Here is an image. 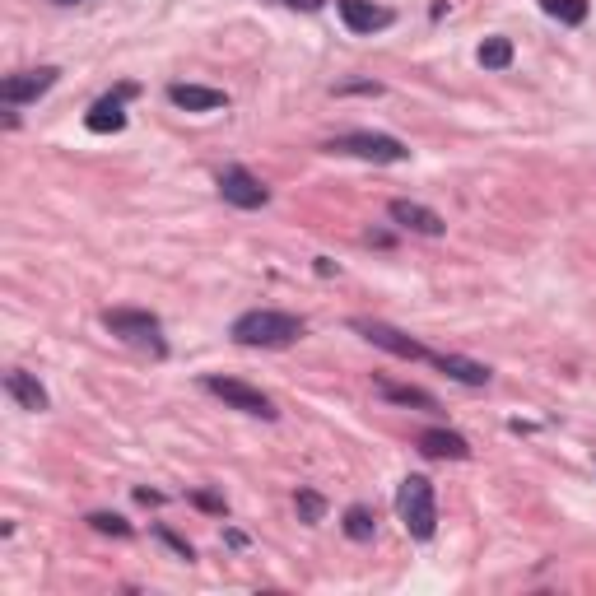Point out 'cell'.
<instances>
[{
  "instance_id": "obj_9",
  "label": "cell",
  "mask_w": 596,
  "mask_h": 596,
  "mask_svg": "<svg viewBox=\"0 0 596 596\" xmlns=\"http://www.w3.org/2000/svg\"><path fill=\"white\" fill-rule=\"evenodd\" d=\"M131 94H136V84H122L117 94L98 98L94 108L84 112V126H89L94 136H112V131H122V126H126V108H122V98H131Z\"/></svg>"
},
{
  "instance_id": "obj_10",
  "label": "cell",
  "mask_w": 596,
  "mask_h": 596,
  "mask_svg": "<svg viewBox=\"0 0 596 596\" xmlns=\"http://www.w3.org/2000/svg\"><path fill=\"white\" fill-rule=\"evenodd\" d=\"M387 215H392L401 229L424 233V238H438V233L447 229L443 215H438V210H429V205H420V201H392V205H387Z\"/></svg>"
},
{
  "instance_id": "obj_7",
  "label": "cell",
  "mask_w": 596,
  "mask_h": 596,
  "mask_svg": "<svg viewBox=\"0 0 596 596\" xmlns=\"http://www.w3.org/2000/svg\"><path fill=\"white\" fill-rule=\"evenodd\" d=\"M219 196H224L229 205H238V210H261V205L271 201V191L261 187L247 168H238V163L219 168Z\"/></svg>"
},
{
  "instance_id": "obj_15",
  "label": "cell",
  "mask_w": 596,
  "mask_h": 596,
  "mask_svg": "<svg viewBox=\"0 0 596 596\" xmlns=\"http://www.w3.org/2000/svg\"><path fill=\"white\" fill-rule=\"evenodd\" d=\"M5 392H10L24 410H47V392H42V382L33 378V373H24V368L5 373Z\"/></svg>"
},
{
  "instance_id": "obj_20",
  "label": "cell",
  "mask_w": 596,
  "mask_h": 596,
  "mask_svg": "<svg viewBox=\"0 0 596 596\" xmlns=\"http://www.w3.org/2000/svg\"><path fill=\"white\" fill-rule=\"evenodd\" d=\"M294 508H298V517H303L308 527L326 517V499L317 494V489H298V494H294Z\"/></svg>"
},
{
  "instance_id": "obj_13",
  "label": "cell",
  "mask_w": 596,
  "mask_h": 596,
  "mask_svg": "<svg viewBox=\"0 0 596 596\" xmlns=\"http://www.w3.org/2000/svg\"><path fill=\"white\" fill-rule=\"evenodd\" d=\"M168 98H173L177 108H187V112L229 108V94H224V89H205V84H173V89H168Z\"/></svg>"
},
{
  "instance_id": "obj_18",
  "label": "cell",
  "mask_w": 596,
  "mask_h": 596,
  "mask_svg": "<svg viewBox=\"0 0 596 596\" xmlns=\"http://www.w3.org/2000/svg\"><path fill=\"white\" fill-rule=\"evenodd\" d=\"M480 66L485 70H508L513 66V42L508 38H485L480 42Z\"/></svg>"
},
{
  "instance_id": "obj_1",
  "label": "cell",
  "mask_w": 596,
  "mask_h": 596,
  "mask_svg": "<svg viewBox=\"0 0 596 596\" xmlns=\"http://www.w3.org/2000/svg\"><path fill=\"white\" fill-rule=\"evenodd\" d=\"M303 336V322L289 317V312H275V308H257V312H243L233 322V340L238 345H252V350H285Z\"/></svg>"
},
{
  "instance_id": "obj_2",
  "label": "cell",
  "mask_w": 596,
  "mask_h": 596,
  "mask_svg": "<svg viewBox=\"0 0 596 596\" xmlns=\"http://www.w3.org/2000/svg\"><path fill=\"white\" fill-rule=\"evenodd\" d=\"M396 513L406 522V531L415 541H429L438 531V503H434V485L424 475H406L401 489H396Z\"/></svg>"
},
{
  "instance_id": "obj_25",
  "label": "cell",
  "mask_w": 596,
  "mask_h": 596,
  "mask_svg": "<svg viewBox=\"0 0 596 596\" xmlns=\"http://www.w3.org/2000/svg\"><path fill=\"white\" fill-rule=\"evenodd\" d=\"M285 5H294V10H317L322 0H285Z\"/></svg>"
},
{
  "instance_id": "obj_8",
  "label": "cell",
  "mask_w": 596,
  "mask_h": 596,
  "mask_svg": "<svg viewBox=\"0 0 596 596\" xmlns=\"http://www.w3.org/2000/svg\"><path fill=\"white\" fill-rule=\"evenodd\" d=\"M56 75H61L56 66H38V70H24V75H10V80L0 84V98H5L10 108H19V103H33V98H42L47 89H52Z\"/></svg>"
},
{
  "instance_id": "obj_17",
  "label": "cell",
  "mask_w": 596,
  "mask_h": 596,
  "mask_svg": "<svg viewBox=\"0 0 596 596\" xmlns=\"http://www.w3.org/2000/svg\"><path fill=\"white\" fill-rule=\"evenodd\" d=\"M378 392L387 396V401H396V406H420V410H434L438 401L429 392H420V387H396V382H378Z\"/></svg>"
},
{
  "instance_id": "obj_12",
  "label": "cell",
  "mask_w": 596,
  "mask_h": 596,
  "mask_svg": "<svg viewBox=\"0 0 596 596\" xmlns=\"http://www.w3.org/2000/svg\"><path fill=\"white\" fill-rule=\"evenodd\" d=\"M420 452L434 461H466L471 457V443L461 434H452V429H424L420 434Z\"/></svg>"
},
{
  "instance_id": "obj_26",
  "label": "cell",
  "mask_w": 596,
  "mask_h": 596,
  "mask_svg": "<svg viewBox=\"0 0 596 596\" xmlns=\"http://www.w3.org/2000/svg\"><path fill=\"white\" fill-rule=\"evenodd\" d=\"M52 5H80V0H52Z\"/></svg>"
},
{
  "instance_id": "obj_11",
  "label": "cell",
  "mask_w": 596,
  "mask_h": 596,
  "mask_svg": "<svg viewBox=\"0 0 596 596\" xmlns=\"http://www.w3.org/2000/svg\"><path fill=\"white\" fill-rule=\"evenodd\" d=\"M336 5H340V19H345L350 33H378V28H387L396 19L392 10H382L373 0H336Z\"/></svg>"
},
{
  "instance_id": "obj_3",
  "label": "cell",
  "mask_w": 596,
  "mask_h": 596,
  "mask_svg": "<svg viewBox=\"0 0 596 596\" xmlns=\"http://www.w3.org/2000/svg\"><path fill=\"white\" fill-rule=\"evenodd\" d=\"M103 326H108L112 336H122L126 345H140L149 354H163V326L154 312H140V308H108L103 312Z\"/></svg>"
},
{
  "instance_id": "obj_24",
  "label": "cell",
  "mask_w": 596,
  "mask_h": 596,
  "mask_svg": "<svg viewBox=\"0 0 596 596\" xmlns=\"http://www.w3.org/2000/svg\"><path fill=\"white\" fill-rule=\"evenodd\" d=\"M196 503H201L205 513H224V499H215V494H196Z\"/></svg>"
},
{
  "instance_id": "obj_22",
  "label": "cell",
  "mask_w": 596,
  "mask_h": 596,
  "mask_svg": "<svg viewBox=\"0 0 596 596\" xmlns=\"http://www.w3.org/2000/svg\"><path fill=\"white\" fill-rule=\"evenodd\" d=\"M336 94H382V84H340V89H336Z\"/></svg>"
},
{
  "instance_id": "obj_23",
  "label": "cell",
  "mask_w": 596,
  "mask_h": 596,
  "mask_svg": "<svg viewBox=\"0 0 596 596\" xmlns=\"http://www.w3.org/2000/svg\"><path fill=\"white\" fill-rule=\"evenodd\" d=\"M159 536H163V541H168V545H173V550H177V555H182V559H191V545L182 541V536H173V531H163V527H159Z\"/></svg>"
},
{
  "instance_id": "obj_21",
  "label": "cell",
  "mask_w": 596,
  "mask_h": 596,
  "mask_svg": "<svg viewBox=\"0 0 596 596\" xmlns=\"http://www.w3.org/2000/svg\"><path fill=\"white\" fill-rule=\"evenodd\" d=\"M89 527L103 531V536H131V522L117 513H89Z\"/></svg>"
},
{
  "instance_id": "obj_19",
  "label": "cell",
  "mask_w": 596,
  "mask_h": 596,
  "mask_svg": "<svg viewBox=\"0 0 596 596\" xmlns=\"http://www.w3.org/2000/svg\"><path fill=\"white\" fill-rule=\"evenodd\" d=\"M541 10L550 14V19H559V24L578 28L587 19V0H541Z\"/></svg>"
},
{
  "instance_id": "obj_6",
  "label": "cell",
  "mask_w": 596,
  "mask_h": 596,
  "mask_svg": "<svg viewBox=\"0 0 596 596\" xmlns=\"http://www.w3.org/2000/svg\"><path fill=\"white\" fill-rule=\"evenodd\" d=\"M354 331L364 340H373L378 350H387V354H396V359H429V350H424L420 340H410L406 331H396V326H387V322H373V317H354Z\"/></svg>"
},
{
  "instance_id": "obj_4",
  "label": "cell",
  "mask_w": 596,
  "mask_h": 596,
  "mask_svg": "<svg viewBox=\"0 0 596 596\" xmlns=\"http://www.w3.org/2000/svg\"><path fill=\"white\" fill-rule=\"evenodd\" d=\"M331 154H354V159H368V163H401L410 159V149L401 145L396 136H378V131H350V136H336L326 140Z\"/></svg>"
},
{
  "instance_id": "obj_14",
  "label": "cell",
  "mask_w": 596,
  "mask_h": 596,
  "mask_svg": "<svg viewBox=\"0 0 596 596\" xmlns=\"http://www.w3.org/2000/svg\"><path fill=\"white\" fill-rule=\"evenodd\" d=\"M429 364H438L452 382H466V387H485L489 368L475 364V359H461V354H429Z\"/></svg>"
},
{
  "instance_id": "obj_5",
  "label": "cell",
  "mask_w": 596,
  "mask_h": 596,
  "mask_svg": "<svg viewBox=\"0 0 596 596\" xmlns=\"http://www.w3.org/2000/svg\"><path fill=\"white\" fill-rule=\"evenodd\" d=\"M201 387L210 396H219L224 406H233V410H243V415H257V420H275L280 410H275V401L266 392H257V387H247V382H238V378H201Z\"/></svg>"
},
{
  "instance_id": "obj_16",
  "label": "cell",
  "mask_w": 596,
  "mask_h": 596,
  "mask_svg": "<svg viewBox=\"0 0 596 596\" xmlns=\"http://www.w3.org/2000/svg\"><path fill=\"white\" fill-rule=\"evenodd\" d=\"M373 531H378V517H373V508L354 503L350 513H345V536H350V541H373Z\"/></svg>"
}]
</instances>
